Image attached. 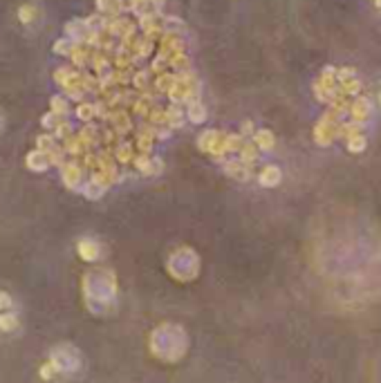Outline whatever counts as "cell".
<instances>
[{
	"mask_svg": "<svg viewBox=\"0 0 381 383\" xmlns=\"http://www.w3.org/2000/svg\"><path fill=\"white\" fill-rule=\"evenodd\" d=\"M50 162H52V157L47 151H34L28 155V166L32 171H45L50 166Z\"/></svg>",
	"mask_w": 381,
	"mask_h": 383,
	"instance_id": "obj_1",
	"label": "cell"
},
{
	"mask_svg": "<svg viewBox=\"0 0 381 383\" xmlns=\"http://www.w3.org/2000/svg\"><path fill=\"white\" fill-rule=\"evenodd\" d=\"M76 249H79V256L83 260H97L99 258V245L94 240H81L79 245H76Z\"/></svg>",
	"mask_w": 381,
	"mask_h": 383,
	"instance_id": "obj_2",
	"label": "cell"
},
{
	"mask_svg": "<svg viewBox=\"0 0 381 383\" xmlns=\"http://www.w3.org/2000/svg\"><path fill=\"white\" fill-rule=\"evenodd\" d=\"M63 182L67 186H76L81 182V168L76 164H65L63 166Z\"/></svg>",
	"mask_w": 381,
	"mask_h": 383,
	"instance_id": "obj_3",
	"label": "cell"
},
{
	"mask_svg": "<svg viewBox=\"0 0 381 383\" xmlns=\"http://www.w3.org/2000/svg\"><path fill=\"white\" fill-rule=\"evenodd\" d=\"M103 190H106V184L99 182V179H90L88 184L83 186V193L88 199H99L103 195Z\"/></svg>",
	"mask_w": 381,
	"mask_h": 383,
	"instance_id": "obj_4",
	"label": "cell"
},
{
	"mask_svg": "<svg viewBox=\"0 0 381 383\" xmlns=\"http://www.w3.org/2000/svg\"><path fill=\"white\" fill-rule=\"evenodd\" d=\"M281 182V171L276 166H267L263 173H261V184L263 186H276Z\"/></svg>",
	"mask_w": 381,
	"mask_h": 383,
	"instance_id": "obj_5",
	"label": "cell"
},
{
	"mask_svg": "<svg viewBox=\"0 0 381 383\" xmlns=\"http://www.w3.org/2000/svg\"><path fill=\"white\" fill-rule=\"evenodd\" d=\"M16 327H19V316L12 314V311L0 314V332H14Z\"/></svg>",
	"mask_w": 381,
	"mask_h": 383,
	"instance_id": "obj_6",
	"label": "cell"
},
{
	"mask_svg": "<svg viewBox=\"0 0 381 383\" xmlns=\"http://www.w3.org/2000/svg\"><path fill=\"white\" fill-rule=\"evenodd\" d=\"M352 115L357 119H366L370 115V103L366 99H357L354 101V106H352Z\"/></svg>",
	"mask_w": 381,
	"mask_h": 383,
	"instance_id": "obj_7",
	"label": "cell"
},
{
	"mask_svg": "<svg viewBox=\"0 0 381 383\" xmlns=\"http://www.w3.org/2000/svg\"><path fill=\"white\" fill-rule=\"evenodd\" d=\"M74 47H76V45H74L72 39H61V41H56L54 52H56V54H72Z\"/></svg>",
	"mask_w": 381,
	"mask_h": 383,
	"instance_id": "obj_8",
	"label": "cell"
},
{
	"mask_svg": "<svg viewBox=\"0 0 381 383\" xmlns=\"http://www.w3.org/2000/svg\"><path fill=\"white\" fill-rule=\"evenodd\" d=\"M34 16H36V10H34L32 5H23L21 10H19V19H21V23H25V25H30V23L34 21Z\"/></svg>",
	"mask_w": 381,
	"mask_h": 383,
	"instance_id": "obj_9",
	"label": "cell"
},
{
	"mask_svg": "<svg viewBox=\"0 0 381 383\" xmlns=\"http://www.w3.org/2000/svg\"><path fill=\"white\" fill-rule=\"evenodd\" d=\"M256 144L263 148V151H267V148L274 146V137L267 133V130H261V133L256 135Z\"/></svg>",
	"mask_w": 381,
	"mask_h": 383,
	"instance_id": "obj_10",
	"label": "cell"
},
{
	"mask_svg": "<svg viewBox=\"0 0 381 383\" xmlns=\"http://www.w3.org/2000/svg\"><path fill=\"white\" fill-rule=\"evenodd\" d=\"M52 112H54V115H58V117H63L65 112H67V103L61 99V97H54V99H52Z\"/></svg>",
	"mask_w": 381,
	"mask_h": 383,
	"instance_id": "obj_11",
	"label": "cell"
},
{
	"mask_svg": "<svg viewBox=\"0 0 381 383\" xmlns=\"http://www.w3.org/2000/svg\"><path fill=\"white\" fill-rule=\"evenodd\" d=\"M94 106H88V103H83V106H79V110H76V115H79L81 119H90L94 115Z\"/></svg>",
	"mask_w": 381,
	"mask_h": 383,
	"instance_id": "obj_12",
	"label": "cell"
},
{
	"mask_svg": "<svg viewBox=\"0 0 381 383\" xmlns=\"http://www.w3.org/2000/svg\"><path fill=\"white\" fill-rule=\"evenodd\" d=\"M54 372H58L56 368H54V363H45V365H43V368H41V377L43 379H52V377H54Z\"/></svg>",
	"mask_w": 381,
	"mask_h": 383,
	"instance_id": "obj_13",
	"label": "cell"
},
{
	"mask_svg": "<svg viewBox=\"0 0 381 383\" xmlns=\"http://www.w3.org/2000/svg\"><path fill=\"white\" fill-rule=\"evenodd\" d=\"M363 146H366V139H363V137H352L350 144H348V148H350V151H354V153L363 151Z\"/></svg>",
	"mask_w": 381,
	"mask_h": 383,
	"instance_id": "obj_14",
	"label": "cell"
},
{
	"mask_svg": "<svg viewBox=\"0 0 381 383\" xmlns=\"http://www.w3.org/2000/svg\"><path fill=\"white\" fill-rule=\"evenodd\" d=\"M10 307H12V296L5 294V292H0V311H3V309H10Z\"/></svg>",
	"mask_w": 381,
	"mask_h": 383,
	"instance_id": "obj_15",
	"label": "cell"
},
{
	"mask_svg": "<svg viewBox=\"0 0 381 383\" xmlns=\"http://www.w3.org/2000/svg\"><path fill=\"white\" fill-rule=\"evenodd\" d=\"M190 119H193V121H202V119H204L202 106H193V115H190Z\"/></svg>",
	"mask_w": 381,
	"mask_h": 383,
	"instance_id": "obj_16",
	"label": "cell"
}]
</instances>
